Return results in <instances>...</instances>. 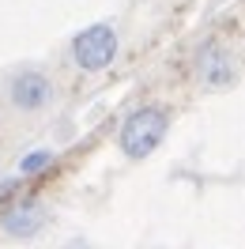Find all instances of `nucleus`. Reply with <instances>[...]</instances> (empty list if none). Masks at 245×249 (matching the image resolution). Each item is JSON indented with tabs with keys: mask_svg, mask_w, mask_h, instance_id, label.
<instances>
[{
	"mask_svg": "<svg viewBox=\"0 0 245 249\" xmlns=\"http://www.w3.org/2000/svg\"><path fill=\"white\" fill-rule=\"evenodd\" d=\"M200 76L208 79V83H223L227 79V57H219L215 46H208L200 53Z\"/></svg>",
	"mask_w": 245,
	"mask_h": 249,
	"instance_id": "obj_5",
	"label": "nucleus"
},
{
	"mask_svg": "<svg viewBox=\"0 0 245 249\" xmlns=\"http://www.w3.org/2000/svg\"><path fill=\"white\" fill-rule=\"evenodd\" d=\"M49 162H53V151H34V155L19 159V174H38V170H46Z\"/></svg>",
	"mask_w": 245,
	"mask_h": 249,
	"instance_id": "obj_6",
	"label": "nucleus"
},
{
	"mask_svg": "<svg viewBox=\"0 0 245 249\" xmlns=\"http://www.w3.org/2000/svg\"><path fill=\"white\" fill-rule=\"evenodd\" d=\"M8 94H12V106H19V109H42V106H49V98H53V83H49L46 72L23 68V72L12 79Z\"/></svg>",
	"mask_w": 245,
	"mask_h": 249,
	"instance_id": "obj_3",
	"label": "nucleus"
},
{
	"mask_svg": "<svg viewBox=\"0 0 245 249\" xmlns=\"http://www.w3.org/2000/svg\"><path fill=\"white\" fill-rule=\"evenodd\" d=\"M72 57L83 72H102L117 57V31L109 23H94L72 38Z\"/></svg>",
	"mask_w": 245,
	"mask_h": 249,
	"instance_id": "obj_2",
	"label": "nucleus"
},
{
	"mask_svg": "<svg viewBox=\"0 0 245 249\" xmlns=\"http://www.w3.org/2000/svg\"><path fill=\"white\" fill-rule=\"evenodd\" d=\"M42 223H46V212H42V204H34V200H19L16 208H8L0 215V227L12 238H34L42 231Z\"/></svg>",
	"mask_w": 245,
	"mask_h": 249,
	"instance_id": "obj_4",
	"label": "nucleus"
},
{
	"mask_svg": "<svg viewBox=\"0 0 245 249\" xmlns=\"http://www.w3.org/2000/svg\"><path fill=\"white\" fill-rule=\"evenodd\" d=\"M166 109L158 106H143L136 109V113H128V121L121 124V151L128 159H147L162 143V136H166Z\"/></svg>",
	"mask_w": 245,
	"mask_h": 249,
	"instance_id": "obj_1",
	"label": "nucleus"
}]
</instances>
